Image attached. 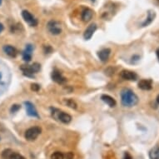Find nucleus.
Listing matches in <instances>:
<instances>
[{
    "label": "nucleus",
    "mask_w": 159,
    "mask_h": 159,
    "mask_svg": "<svg viewBox=\"0 0 159 159\" xmlns=\"http://www.w3.org/2000/svg\"><path fill=\"white\" fill-rule=\"evenodd\" d=\"M121 101L124 107H132L138 104V98L131 89H124L121 92Z\"/></svg>",
    "instance_id": "f257e3e1"
},
{
    "label": "nucleus",
    "mask_w": 159,
    "mask_h": 159,
    "mask_svg": "<svg viewBox=\"0 0 159 159\" xmlns=\"http://www.w3.org/2000/svg\"><path fill=\"white\" fill-rule=\"evenodd\" d=\"M51 111H52V116L54 117L56 120L60 121V122L65 123V124H68L72 121V117L70 115L63 112V111H60V110L57 109V108H53V107L51 108Z\"/></svg>",
    "instance_id": "f03ea898"
},
{
    "label": "nucleus",
    "mask_w": 159,
    "mask_h": 159,
    "mask_svg": "<svg viewBox=\"0 0 159 159\" xmlns=\"http://www.w3.org/2000/svg\"><path fill=\"white\" fill-rule=\"evenodd\" d=\"M47 29L52 35H59L62 33V25L59 22L51 20L48 23Z\"/></svg>",
    "instance_id": "7ed1b4c3"
},
{
    "label": "nucleus",
    "mask_w": 159,
    "mask_h": 159,
    "mask_svg": "<svg viewBox=\"0 0 159 159\" xmlns=\"http://www.w3.org/2000/svg\"><path fill=\"white\" fill-rule=\"evenodd\" d=\"M42 132V129L39 127H33V128H29L28 130L25 132V138L28 141H34L35 140L39 134Z\"/></svg>",
    "instance_id": "20e7f679"
},
{
    "label": "nucleus",
    "mask_w": 159,
    "mask_h": 159,
    "mask_svg": "<svg viewBox=\"0 0 159 159\" xmlns=\"http://www.w3.org/2000/svg\"><path fill=\"white\" fill-rule=\"evenodd\" d=\"M22 16L24 18V21L31 27H36L38 25V19L32 14L30 12L27 10H24L22 12Z\"/></svg>",
    "instance_id": "39448f33"
},
{
    "label": "nucleus",
    "mask_w": 159,
    "mask_h": 159,
    "mask_svg": "<svg viewBox=\"0 0 159 159\" xmlns=\"http://www.w3.org/2000/svg\"><path fill=\"white\" fill-rule=\"evenodd\" d=\"M120 76L123 79L128 80V81H136L138 79V75L133 71L123 70L121 72Z\"/></svg>",
    "instance_id": "423d86ee"
},
{
    "label": "nucleus",
    "mask_w": 159,
    "mask_h": 159,
    "mask_svg": "<svg viewBox=\"0 0 159 159\" xmlns=\"http://www.w3.org/2000/svg\"><path fill=\"white\" fill-rule=\"evenodd\" d=\"M25 104V107H26V111H27V114L30 116V117H39V112L37 111L36 107H34V105L31 102H24Z\"/></svg>",
    "instance_id": "0eeeda50"
},
{
    "label": "nucleus",
    "mask_w": 159,
    "mask_h": 159,
    "mask_svg": "<svg viewBox=\"0 0 159 159\" xmlns=\"http://www.w3.org/2000/svg\"><path fill=\"white\" fill-rule=\"evenodd\" d=\"M52 79L54 82H56L57 84H63L66 82V79L63 76V74L61 73L60 71H58L57 69H54V70L52 72Z\"/></svg>",
    "instance_id": "6e6552de"
},
{
    "label": "nucleus",
    "mask_w": 159,
    "mask_h": 159,
    "mask_svg": "<svg viewBox=\"0 0 159 159\" xmlns=\"http://www.w3.org/2000/svg\"><path fill=\"white\" fill-rule=\"evenodd\" d=\"M147 14H148V16H147L146 19L142 23V27H147L148 26V25H150V24L154 21L155 18H156V12L154 10H152V9L148 11Z\"/></svg>",
    "instance_id": "1a4fd4ad"
},
{
    "label": "nucleus",
    "mask_w": 159,
    "mask_h": 159,
    "mask_svg": "<svg viewBox=\"0 0 159 159\" xmlns=\"http://www.w3.org/2000/svg\"><path fill=\"white\" fill-rule=\"evenodd\" d=\"M34 47L32 44H28L26 45L25 50L23 52V59L25 62L29 63L32 59V52L34 51Z\"/></svg>",
    "instance_id": "9d476101"
},
{
    "label": "nucleus",
    "mask_w": 159,
    "mask_h": 159,
    "mask_svg": "<svg viewBox=\"0 0 159 159\" xmlns=\"http://www.w3.org/2000/svg\"><path fill=\"white\" fill-rule=\"evenodd\" d=\"M138 88L145 91L151 90L152 89V81L151 79H142L138 83Z\"/></svg>",
    "instance_id": "9b49d317"
},
{
    "label": "nucleus",
    "mask_w": 159,
    "mask_h": 159,
    "mask_svg": "<svg viewBox=\"0 0 159 159\" xmlns=\"http://www.w3.org/2000/svg\"><path fill=\"white\" fill-rule=\"evenodd\" d=\"M97 29V24H90L88 28L86 29L85 32H84V39H86V40H89V39H91L93 34L95 33Z\"/></svg>",
    "instance_id": "f8f14e48"
},
{
    "label": "nucleus",
    "mask_w": 159,
    "mask_h": 159,
    "mask_svg": "<svg viewBox=\"0 0 159 159\" xmlns=\"http://www.w3.org/2000/svg\"><path fill=\"white\" fill-rule=\"evenodd\" d=\"M110 53H111V49L110 48H103L101 51L98 52V56L99 59L102 62H107L109 58Z\"/></svg>",
    "instance_id": "ddd939ff"
},
{
    "label": "nucleus",
    "mask_w": 159,
    "mask_h": 159,
    "mask_svg": "<svg viewBox=\"0 0 159 159\" xmlns=\"http://www.w3.org/2000/svg\"><path fill=\"white\" fill-rule=\"evenodd\" d=\"M93 16V11L91 8H84L82 12V19L84 22H89Z\"/></svg>",
    "instance_id": "4468645a"
},
{
    "label": "nucleus",
    "mask_w": 159,
    "mask_h": 159,
    "mask_svg": "<svg viewBox=\"0 0 159 159\" xmlns=\"http://www.w3.org/2000/svg\"><path fill=\"white\" fill-rule=\"evenodd\" d=\"M3 52L11 57H16V56L18 54L17 49L14 47H13V46H11V45H5V46H3Z\"/></svg>",
    "instance_id": "2eb2a0df"
},
{
    "label": "nucleus",
    "mask_w": 159,
    "mask_h": 159,
    "mask_svg": "<svg viewBox=\"0 0 159 159\" xmlns=\"http://www.w3.org/2000/svg\"><path fill=\"white\" fill-rule=\"evenodd\" d=\"M101 99H102V101H103L106 104L108 105L110 107H114L115 106H116V104H117L115 99L113 98H112L111 96H109V95L103 94V95H102V97H101Z\"/></svg>",
    "instance_id": "dca6fc26"
},
{
    "label": "nucleus",
    "mask_w": 159,
    "mask_h": 159,
    "mask_svg": "<svg viewBox=\"0 0 159 159\" xmlns=\"http://www.w3.org/2000/svg\"><path fill=\"white\" fill-rule=\"evenodd\" d=\"M150 159H159V146L154 147L149 152Z\"/></svg>",
    "instance_id": "f3484780"
},
{
    "label": "nucleus",
    "mask_w": 159,
    "mask_h": 159,
    "mask_svg": "<svg viewBox=\"0 0 159 159\" xmlns=\"http://www.w3.org/2000/svg\"><path fill=\"white\" fill-rule=\"evenodd\" d=\"M14 152L12 150V149H5L3 150V152H2V158L3 159H11L12 157V155Z\"/></svg>",
    "instance_id": "a211bd4d"
},
{
    "label": "nucleus",
    "mask_w": 159,
    "mask_h": 159,
    "mask_svg": "<svg viewBox=\"0 0 159 159\" xmlns=\"http://www.w3.org/2000/svg\"><path fill=\"white\" fill-rule=\"evenodd\" d=\"M30 67V69H31L32 73H39V71L41 70V65L38 63H35L34 64H32V65H29Z\"/></svg>",
    "instance_id": "6ab92c4d"
},
{
    "label": "nucleus",
    "mask_w": 159,
    "mask_h": 159,
    "mask_svg": "<svg viewBox=\"0 0 159 159\" xmlns=\"http://www.w3.org/2000/svg\"><path fill=\"white\" fill-rule=\"evenodd\" d=\"M64 154L61 152H55L51 155V159H64Z\"/></svg>",
    "instance_id": "aec40b11"
},
{
    "label": "nucleus",
    "mask_w": 159,
    "mask_h": 159,
    "mask_svg": "<svg viewBox=\"0 0 159 159\" xmlns=\"http://www.w3.org/2000/svg\"><path fill=\"white\" fill-rule=\"evenodd\" d=\"M65 103L67 104V106H68L71 108H73V109H76L77 107H78V105L75 102V101H73V99H67V100H65Z\"/></svg>",
    "instance_id": "412c9836"
},
{
    "label": "nucleus",
    "mask_w": 159,
    "mask_h": 159,
    "mask_svg": "<svg viewBox=\"0 0 159 159\" xmlns=\"http://www.w3.org/2000/svg\"><path fill=\"white\" fill-rule=\"evenodd\" d=\"M11 159H26L25 157H24V156H22L21 154L19 153H17V152H13V155H12V157H11Z\"/></svg>",
    "instance_id": "4be33fe9"
},
{
    "label": "nucleus",
    "mask_w": 159,
    "mask_h": 159,
    "mask_svg": "<svg viewBox=\"0 0 159 159\" xmlns=\"http://www.w3.org/2000/svg\"><path fill=\"white\" fill-rule=\"evenodd\" d=\"M20 105H18V104H14V105H13V106H12V107H11V109H10V111H11V112H12V113H14V112H18V110L20 109Z\"/></svg>",
    "instance_id": "5701e85b"
},
{
    "label": "nucleus",
    "mask_w": 159,
    "mask_h": 159,
    "mask_svg": "<svg viewBox=\"0 0 159 159\" xmlns=\"http://www.w3.org/2000/svg\"><path fill=\"white\" fill-rule=\"evenodd\" d=\"M43 50H44L45 53H51L52 52V48L51 46L48 45V46H44L43 47Z\"/></svg>",
    "instance_id": "b1692460"
},
{
    "label": "nucleus",
    "mask_w": 159,
    "mask_h": 159,
    "mask_svg": "<svg viewBox=\"0 0 159 159\" xmlns=\"http://www.w3.org/2000/svg\"><path fill=\"white\" fill-rule=\"evenodd\" d=\"M31 89L33 91L38 92L40 89V85H39L38 84H33L31 85Z\"/></svg>",
    "instance_id": "393cba45"
},
{
    "label": "nucleus",
    "mask_w": 159,
    "mask_h": 159,
    "mask_svg": "<svg viewBox=\"0 0 159 159\" xmlns=\"http://www.w3.org/2000/svg\"><path fill=\"white\" fill-rule=\"evenodd\" d=\"M105 73H106V74L108 76H112L113 73H114V69H113V68H108L107 69H106L105 70Z\"/></svg>",
    "instance_id": "a878e982"
},
{
    "label": "nucleus",
    "mask_w": 159,
    "mask_h": 159,
    "mask_svg": "<svg viewBox=\"0 0 159 159\" xmlns=\"http://www.w3.org/2000/svg\"><path fill=\"white\" fill-rule=\"evenodd\" d=\"M64 157H65L66 159H73L74 155H73V153L72 152H67L66 155H64Z\"/></svg>",
    "instance_id": "bb28decb"
},
{
    "label": "nucleus",
    "mask_w": 159,
    "mask_h": 159,
    "mask_svg": "<svg viewBox=\"0 0 159 159\" xmlns=\"http://www.w3.org/2000/svg\"><path fill=\"white\" fill-rule=\"evenodd\" d=\"M124 159H133L132 156H131V154L128 152H126L125 153H124Z\"/></svg>",
    "instance_id": "cd10ccee"
},
{
    "label": "nucleus",
    "mask_w": 159,
    "mask_h": 159,
    "mask_svg": "<svg viewBox=\"0 0 159 159\" xmlns=\"http://www.w3.org/2000/svg\"><path fill=\"white\" fill-rule=\"evenodd\" d=\"M3 29H4V28H3V25L0 23V34L3 31Z\"/></svg>",
    "instance_id": "c85d7f7f"
},
{
    "label": "nucleus",
    "mask_w": 159,
    "mask_h": 159,
    "mask_svg": "<svg viewBox=\"0 0 159 159\" xmlns=\"http://www.w3.org/2000/svg\"><path fill=\"white\" fill-rule=\"evenodd\" d=\"M156 53H157V59H158V61H159V48H157Z\"/></svg>",
    "instance_id": "c756f323"
},
{
    "label": "nucleus",
    "mask_w": 159,
    "mask_h": 159,
    "mask_svg": "<svg viewBox=\"0 0 159 159\" xmlns=\"http://www.w3.org/2000/svg\"><path fill=\"white\" fill-rule=\"evenodd\" d=\"M157 103L159 104V94L157 95Z\"/></svg>",
    "instance_id": "7c9ffc66"
},
{
    "label": "nucleus",
    "mask_w": 159,
    "mask_h": 159,
    "mask_svg": "<svg viewBox=\"0 0 159 159\" xmlns=\"http://www.w3.org/2000/svg\"><path fill=\"white\" fill-rule=\"evenodd\" d=\"M1 3H2V0H0V5H1Z\"/></svg>",
    "instance_id": "2f4dec72"
},
{
    "label": "nucleus",
    "mask_w": 159,
    "mask_h": 159,
    "mask_svg": "<svg viewBox=\"0 0 159 159\" xmlns=\"http://www.w3.org/2000/svg\"><path fill=\"white\" fill-rule=\"evenodd\" d=\"M91 1H93V2H94V1H95V0H91Z\"/></svg>",
    "instance_id": "473e14b6"
},
{
    "label": "nucleus",
    "mask_w": 159,
    "mask_h": 159,
    "mask_svg": "<svg viewBox=\"0 0 159 159\" xmlns=\"http://www.w3.org/2000/svg\"><path fill=\"white\" fill-rule=\"evenodd\" d=\"M0 78H1V75H0Z\"/></svg>",
    "instance_id": "72a5a7b5"
},
{
    "label": "nucleus",
    "mask_w": 159,
    "mask_h": 159,
    "mask_svg": "<svg viewBox=\"0 0 159 159\" xmlns=\"http://www.w3.org/2000/svg\"><path fill=\"white\" fill-rule=\"evenodd\" d=\"M157 1H158V2H159V0H157Z\"/></svg>",
    "instance_id": "f704fd0d"
}]
</instances>
